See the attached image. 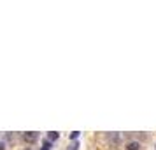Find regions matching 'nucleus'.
I'll return each mask as SVG.
<instances>
[{
    "mask_svg": "<svg viewBox=\"0 0 156 150\" xmlns=\"http://www.w3.org/2000/svg\"><path fill=\"white\" fill-rule=\"evenodd\" d=\"M140 148V145L137 143V141H131L130 145H128V150H139Z\"/></svg>",
    "mask_w": 156,
    "mask_h": 150,
    "instance_id": "f03ea898",
    "label": "nucleus"
},
{
    "mask_svg": "<svg viewBox=\"0 0 156 150\" xmlns=\"http://www.w3.org/2000/svg\"><path fill=\"white\" fill-rule=\"evenodd\" d=\"M37 136H39V135H37L35 131H32V133H25V135H23V140H25V141H28V143H32V141H35V140H37Z\"/></svg>",
    "mask_w": 156,
    "mask_h": 150,
    "instance_id": "f257e3e1",
    "label": "nucleus"
},
{
    "mask_svg": "<svg viewBox=\"0 0 156 150\" xmlns=\"http://www.w3.org/2000/svg\"><path fill=\"white\" fill-rule=\"evenodd\" d=\"M58 136H60V135H58L56 131H51V133H48V138H49V140H58Z\"/></svg>",
    "mask_w": 156,
    "mask_h": 150,
    "instance_id": "7ed1b4c3",
    "label": "nucleus"
},
{
    "mask_svg": "<svg viewBox=\"0 0 156 150\" xmlns=\"http://www.w3.org/2000/svg\"><path fill=\"white\" fill-rule=\"evenodd\" d=\"M42 150H48V148H42Z\"/></svg>",
    "mask_w": 156,
    "mask_h": 150,
    "instance_id": "6e6552de",
    "label": "nucleus"
},
{
    "mask_svg": "<svg viewBox=\"0 0 156 150\" xmlns=\"http://www.w3.org/2000/svg\"><path fill=\"white\" fill-rule=\"evenodd\" d=\"M0 150H4V143H0Z\"/></svg>",
    "mask_w": 156,
    "mask_h": 150,
    "instance_id": "0eeeda50",
    "label": "nucleus"
},
{
    "mask_svg": "<svg viewBox=\"0 0 156 150\" xmlns=\"http://www.w3.org/2000/svg\"><path fill=\"white\" fill-rule=\"evenodd\" d=\"M44 148H48V150L51 148V141H49V140H46V141H44Z\"/></svg>",
    "mask_w": 156,
    "mask_h": 150,
    "instance_id": "423d86ee",
    "label": "nucleus"
},
{
    "mask_svg": "<svg viewBox=\"0 0 156 150\" xmlns=\"http://www.w3.org/2000/svg\"><path fill=\"white\" fill-rule=\"evenodd\" d=\"M77 136H79V131H74V133H70V138H72V140H77Z\"/></svg>",
    "mask_w": 156,
    "mask_h": 150,
    "instance_id": "39448f33",
    "label": "nucleus"
},
{
    "mask_svg": "<svg viewBox=\"0 0 156 150\" xmlns=\"http://www.w3.org/2000/svg\"><path fill=\"white\" fill-rule=\"evenodd\" d=\"M67 150H79V143H77V141H74L69 148H67Z\"/></svg>",
    "mask_w": 156,
    "mask_h": 150,
    "instance_id": "20e7f679",
    "label": "nucleus"
}]
</instances>
